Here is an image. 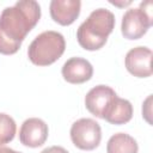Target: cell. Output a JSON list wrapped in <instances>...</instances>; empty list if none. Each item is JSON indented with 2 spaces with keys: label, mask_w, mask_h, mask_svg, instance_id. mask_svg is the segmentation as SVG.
Returning <instances> with one entry per match:
<instances>
[{
  "label": "cell",
  "mask_w": 153,
  "mask_h": 153,
  "mask_svg": "<svg viewBox=\"0 0 153 153\" xmlns=\"http://www.w3.org/2000/svg\"><path fill=\"white\" fill-rule=\"evenodd\" d=\"M39 18L41 6L35 0H20L4 8L0 16V53L16 54Z\"/></svg>",
  "instance_id": "obj_1"
},
{
  "label": "cell",
  "mask_w": 153,
  "mask_h": 153,
  "mask_svg": "<svg viewBox=\"0 0 153 153\" xmlns=\"http://www.w3.org/2000/svg\"><path fill=\"white\" fill-rule=\"evenodd\" d=\"M115 27V16L106 8H97L80 24L76 31L78 43L85 50H98L108 41Z\"/></svg>",
  "instance_id": "obj_2"
},
{
  "label": "cell",
  "mask_w": 153,
  "mask_h": 153,
  "mask_svg": "<svg viewBox=\"0 0 153 153\" xmlns=\"http://www.w3.org/2000/svg\"><path fill=\"white\" fill-rule=\"evenodd\" d=\"M66 49V41L62 33L53 30L37 35L27 49L29 60L36 66H49L57 61Z\"/></svg>",
  "instance_id": "obj_3"
},
{
  "label": "cell",
  "mask_w": 153,
  "mask_h": 153,
  "mask_svg": "<svg viewBox=\"0 0 153 153\" xmlns=\"http://www.w3.org/2000/svg\"><path fill=\"white\" fill-rule=\"evenodd\" d=\"M153 24L152 1H142L137 8H129L124 12L121 23V31L124 38H141Z\"/></svg>",
  "instance_id": "obj_4"
},
{
  "label": "cell",
  "mask_w": 153,
  "mask_h": 153,
  "mask_svg": "<svg viewBox=\"0 0 153 153\" xmlns=\"http://www.w3.org/2000/svg\"><path fill=\"white\" fill-rule=\"evenodd\" d=\"M71 140L75 147L84 151H92L99 146L102 129L99 123L92 118L76 120L71 127Z\"/></svg>",
  "instance_id": "obj_5"
},
{
  "label": "cell",
  "mask_w": 153,
  "mask_h": 153,
  "mask_svg": "<svg viewBox=\"0 0 153 153\" xmlns=\"http://www.w3.org/2000/svg\"><path fill=\"white\" fill-rule=\"evenodd\" d=\"M116 92L106 85H97L92 87L85 96L86 109L98 118H104L112 100L116 97Z\"/></svg>",
  "instance_id": "obj_6"
},
{
  "label": "cell",
  "mask_w": 153,
  "mask_h": 153,
  "mask_svg": "<svg viewBox=\"0 0 153 153\" xmlns=\"http://www.w3.org/2000/svg\"><path fill=\"white\" fill-rule=\"evenodd\" d=\"M127 71L136 78H147L152 75V50L147 47L131 48L124 59Z\"/></svg>",
  "instance_id": "obj_7"
},
{
  "label": "cell",
  "mask_w": 153,
  "mask_h": 153,
  "mask_svg": "<svg viewBox=\"0 0 153 153\" xmlns=\"http://www.w3.org/2000/svg\"><path fill=\"white\" fill-rule=\"evenodd\" d=\"M48 124L37 117H30L25 120L19 130V140L20 142L31 148H36L42 146L48 139Z\"/></svg>",
  "instance_id": "obj_8"
},
{
  "label": "cell",
  "mask_w": 153,
  "mask_h": 153,
  "mask_svg": "<svg viewBox=\"0 0 153 153\" xmlns=\"http://www.w3.org/2000/svg\"><path fill=\"white\" fill-rule=\"evenodd\" d=\"M62 76L67 82L71 84H82L88 81L93 75L92 65L82 57H71L68 59L61 69Z\"/></svg>",
  "instance_id": "obj_9"
},
{
  "label": "cell",
  "mask_w": 153,
  "mask_h": 153,
  "mask_svg": "<svg viewBox=\"0 0 153 153\" xmlns=\"http://www.w3.org/2000/svg\"><path fill=\"white\" fill-rule=\"evenodd\" d=\"M81 2L79 0H51L49 5L50 16L60 25H71L80 14Z\"/></svg>",
  "instance_id": "obj_10"
},
{
  "label": "cell",
  "mask_w": 153,
  "mask_h": 153,
  "mask_svg": "<svg viewBox=\"0 0 153 153\" xmlns=\"http://www.w3.org/2000/svg\"><path fill=\"white\" fill-rule=\"evenodd\" d=\"M133 117V105L128 99L115 97L103 120L111 124H124Z\"/></svg>",
  "instance_id": "obj_11"
},
{
  "label": "cell",
  "mask_w": 153,
  "mask_h": 153,
  "mask_svg": "<svg viewBox=\"0 0 153 153\" xmlns=\"http://www.w3.org/2000/svg\"><path fill=\"white\" fill-rule=\"evenodd\" d=\"M108 153H137L139 146L136 140L126 133L114 134L106 145Z\"/></svg>",
  "instance_id": "obj_12"
},
{
  "label": "cell",
  "mask_w": 153,
  "mask_h": 153,
  "mask_svg": "<svg viewBox=\"0 0 153 153\" xmlns=\"http://www.w3.org/2000/svg\"><path fill=\"white\" fill-rule=\"evenodd\" d=\"M17 124L14 120L4 112H0V146L8 143L14 139Z\"/></svg>",
  "instance_id": "obj_13"
},
{
  "label": "cell",
  "mask_w": 153,
  "mask_h": 153,
  "mask_svg": "<svg viewBox=\"0 0 153 153\" xmlns=\"http://www.w3.org/2000/svg\"><path fill=\"white\" fill-rule=\"evenodd\" d=\"M151 103H152V94H149L142 104V116L149 124L152 123V121H151Z\"/></svg>",
  "instance_id": "obj_14"
},
{
  "label": "cell",
  "mask_w": 153,
  "mask_h": 153,
  "mask_svg": "<svg viewBox=\"0 0 153 153\" xmlns=\"http://www.w3.org/2000/svg\"><path fill=\"white\" fill-rule=\"evenodd\" d=\"M41 153H69V152L61 146H51V147L44 148Z\"/></svg>",
  "instance_id": "obj_15"
},
{
  "label": "cell",
  "mask_w": 153,
  "mask_h": 153,
  "mask_svg": "<svg viewBox=\"0 0 153 153\" xmlns=\"http://www.w3.org/2000/svg\"><path fill=\"white\" fill-rule=\"evenodd\" d=\"M110 4H112V5H115V6H118V7H124V6L130 5L131 1H130V0H128V1H111V0H110Z\"/></svg>",
  "instance_id": "obj_16"
},
{
  "label": "cell",
  "mask_w": 153,
  "mask_h": 153,
  "mask_svg": "<svg viewBox=\"0 0 153 153\" xmlns=\"http://www.w3.org/2000/svg\"><path fill=\"white\" fill-rule=\"evenodd\" d=\"M0 153H22V152H17V151H14V149H12V148L0 146Z\"/></svg>",
  "instance_id": "obj_17"
}]
</instances>
